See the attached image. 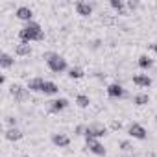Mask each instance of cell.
<instances>
[{
    "mask_svg": "<svg viewBox=\"0 0 157 157\" xmlns=\"http://www.w3.org/2000/svg\"><path fill=\"white\" fill-rule=\"evenodd\" d=\"M68 78H72V80H80V78H83V70L80 67H72L68 70Z\"/></svg>",
    "mask_w": 157,
    "mask_h": 157,
    "instance_id": "cell-18",
    "label": "cell"
},
{
    "mask_svg": "<svg viewBox=\"0 0 157 157\" xmlns=\"http://www.w3.org/2000/svg\"><path fill=\"white\" fill-rule=\"evenodd\" d=\"M76 11L82 17H89V15H93V6L87 2H76Z\"/></svg>",
    "mask_w": 157,
    "mask_h": 157,
    "instance_id": "cell-11",
    "label": "cell"
},
{
    "mask_svg": "<svg viewBox=\"0 0 157 157\" xmlns=\"http://www.w3.org/2000/svg\"><path fill=\"white\" fill-rule=\"evenodd\" d=\"M107 96L109 98H124L126 96V91L120 83H111L107 87Z\"/></svg>",
    "mask_w": 157,
    "mask_h": 157,
    "instance_id": "cell-6",
    "label": "cell"
},
{
    "mask_svg": "<svg viewBox=\"0 0 157 157\" xmlns=\"http://www.w3.org/2000/svg\"><path fill=\"white\" fill-rule=\"evenodd\" d=\"M15 54H17V56H30V54H32L30 43H19V44L15 46Z\"/></svg>",
    "mask_w": 157,
    "mask_h": 157,
    "instance_id": "cell-15",
    "label": "cell"
},
{
    "mask_svg": "<svg viewBox=\"0 0 157 157\" xmlns=\"http://www.w3.org/2000/svg\"><path fill=\"white\" fill-rule=\"evenodd\" d=\"M6 122H8L11 128H15V122H17V120H15V117H8V118H6Z\"/></svg>",
    "mask_w": 157,
    "mask_h": 157,
    "instance_id": "cell-24",
    "label": "cell"
},
{
    "mask_svg": "<svg viewBox=\"0 0 157 157\" xmlns=\"http://www.w3.org/2000/svg\"><path fill=\"white\" fill-rule=\"evenodd\" d=\"M151 50H153V52L157 54V43H153V44H151Z\"/></svg>",
    "mask_w": 157,
    "mask_h": 157,
    "instance_id": "cell-28",
    "label": "cell"
},
{
    "mask_svg": "<svg viewBox=\"0 0 157 157\" xmlns=\"http://www.w3.org/2000/svg\"><path fill=\"white\" fill-rule=\"evenodd\" d=\"M4 137H6V140L15 142V140H21V139H22V131L17 129V128H10V129L4 133Z\"/></svg>",
    "mask_w": 157,
    "mask_h": 157,
    "instance_id": "cell-14",
    "label": "cell"
},
{
    "mask_svg": "<svg viewBox=\"0 0 157 157\" xmlns=\"http://www.w3.org/2000/svg\"><path fill=\"white\" fill-rule=\"evenodd\" d=\"M19 37H21V43H32V41H43L44 33L41 30V24L32 21L19 32Z\"/></svg>",
    "mask_w": 157,
    "mask_h": 157,
    "instance_id": "cell-1",
    "label": "cell"
},
{
    "mask_svg": "<svg viewBox=\"0 0 157 157\" xmlns=\"http://www.w3.org/2000/svg\"><path fill=\"white\" fill-rule=\"evenodd\" d=\"M44 82H46V80H43V78H33V80L28 82V87H26V89L32 91V93H43Z\"/></svg>",
    "mask_w": 157,
    "mask_h": 157,
    "instance_id": "cell-9",
    "label": "cell"
},
{
    "mask_svg": "<svg viewBox=\"0 0 157 157\" xmlns=\"http://www.w3.org/2000/svg\"><path fill=\"white\" fill-rule=\"evenodd\" d=\"M24 157H30V155H24Z\"/></svg>",
    "mask_w": 157,
    "mask_h": 157,
    "instance_id": "cell-30",
    "label": "cell"
},
{
    "mask_svg": "<svg viewBox=\"0 0 157 157\" xmlns=\"http://www.w3.org/2000/svg\"><path fill=\"white\" fill-rule=\"evenodd\" d=\"M133 104L135 105H146V104H150V96L148 94H137L133 98Z\"/></svg>",
    "mask_w": 157,
    "mask_h": 157,
    "instance_id": "cell-19",
    "label": "cell"
},
{
    "mask_svg": "<svg viewBox=\"0 0 157 157\" xmlns=\"http://www.w3.org/2000/svg\"><path fill=\"white\" fill-rule=\"evenodd\" d=\"M111 128H113V129H120L122 124H120V122H111Z\"/></svg>",
    "mask_w": 157,
    "mask_h": 157,
    "instance_id": "cell-27",
    "label": "cell"
},
{
    "mask_svg": "<svg viewBox=\"0 0 157 157\" xmlns=\"http://www.w3.org/2000/svg\"><path fill=\"white\" fill-rule=\"evenodd\" d=\"M155 122H157V115H155Z\"/></svg>",
    "mask_w": 157,
    "mask_h": 157,
    "instance_id": "cell-29",
    "label": "cell"
},
{
    "mask_svg": "<svg viewBox=\"0 0 157 157\" xmlns=\"http://www.w3.org/2000/svg\"><path fill=\"white\" fill-rule=\"evenodd\" d=\"M109 4H111V8L117 10L120 15H124V2H122V0H111Z\"/></svg>",
    "mask_w": 157,
    "mask_h": 157,
    "instance_id": "cell-22",
    "label": "cell"
},
{
    "mask_svg": "<svg viewBox=\"0 0 157 157\" xmlns=\"http://www.w3.org/2000/svg\"><path fill=\"white\" fill-rule=\"evenodd\" d=\"M76 104L80 105V107H89L91 100H89V96H85V94H78V98H76Z\"/></svg>",
    "mask_w": 157,
    "mask_h": 157,
    "instance_id": "cell-20",
    "label": "cell"
},
{
    "mask_svg": "<svg viewBox=\"0 0 157 157\" xmlns=\"http://www.w3.org/2000/svg\"><path fill=\"white\" fill-rule=\"evenodd\" d=\"M133 83L137 87H150L151 85V78L146 76V74H137V76H133Z\"/></svg>",
    "mask_w": 157,
    "mask_h": 157,
    "instance_id": "cell-13",
    "label": "cell"
},
{
    "mask_svg": "<svg viewBox=\"0 0 157 157\" xmlns=\"http://www.w3.org/2000/svg\"><path fill=\"white\" fill-rule=\"evenodd\" d=\"M87 148L94 153V155H105V148L98 139H87Z\"/></svg>",
    "mask_w": 157,
    "mask_h": 157,
    "instance_id": "cell-5",
    "label": "cell"
},
{
    "mask_svg": "<svg viewBox=\"0 0 157 157\" xmlns=\"http://www.w3.org/2000/svg\"><path fill=\"white\" fill-rule=\"evenodd\" d=\"M44 57H46V65H48V68L52 72H57L59 74V72L67 70V59L65 57H61L57 54H52V52L44 54Z\"/></svg>",
    "mask_w": 157,
    "mask_h": 157,
    "instance_id": "cell-2",
    "label": "cell"
},
{
    "mask_svg": "<svg viewBox=\"0 0 157 157\" xmlns=\"http://www.w3.org/2000/svg\"><path fill=\"white\" fill-rule=\"evenodd\" d=\"M128 6H129V10H135V8L139 6V2H133V0H129V2H128Z\"/></svg>",
    "mask_w": 157,
    "mask_h": 157,
    "instance_id": "cell-26",
    "label": "cell"
},
{
    "mask_svg": "<svg viewBox=\"0 0 157 157\" xmlns=\"http://www.w3.org/2000/svg\"><path fill=\"white\" fill-rule=\"evenodd\" d=\"M128 131H129V137H133V139H137V140H144V139L148 137L146 129H144L140 124H131Z\"/></svg>",
    "mask_w": 157,
    "mask_h": 157,
    "instance_id": "cell-4",
    "label": "cell"
},
{
    "mask_svg": "<svg viewBox=\"0 0 157 157\" xmlns=\"http://www.w3.org/2000/svg\"><path fill=\"white\" fill-rule=\"evenodd\" d=\"M151 65H153V61H151L148 56H140V57H139V67H140V68H150Z\"/></svg>",
    "mask_w": 157,
    "mask_h": 157,
    "instance_id": "cell-21",
    "label": "cell"
},
{
    "mask_svg": "<svg viewBox=\"0 0 157 157\" xmlns=\"http://www.w3.org/2000/svg\"><path fill=\"white\" fill-rule=\"evenodd\" d=\"M107 135V128L102 124H93L85 128V139H102Z\"/></svg>",
    "mask_w": 157,
    "mask_h": 157,
    "instance_id": "cell-3",
    "label": "cell"
},
{
    "mask_svg": "<svg viewBox=\"0 0 157 157\" xmlns=\"http://www.w3.org/2000/svg\"><path fill=\"white\" fill-rule=\"evenodd\" d=\"M83 131H85V128H83V126H78V128H76V133H78V135H85Z\"/></svg>",
    "mask_w": 157,
    "mask_h": 157,
    "instance_id": "cell-25",
    "label": "cell"
},
{
    "mask_svg": "<svg viewBox=\"0 0 157 157\" xmlns=\"http://www.w3.org/2000/svg\"><path fill=\"white\" fill-rule=\"evenodd\" d=\"M11 65H13V57L4 52L2 56H0V67H2V68H10Z\"/></svg>",
    "mask_w": 157,
    "mask_h": 157,
    "instance_id": "cell-17",
    "label": "cell"
},
{
    "mask_svg": "<svg viewBox=\"0 0 157 157\" xmlns=\"http://www.w3.org/2000/svg\"><path fill=\"white\" fill-rule=\"evenodd\" d=\"M11 94H13V98H15L17 102H24V100L30 96V91L24 89V87H21V85H13V87H11Z\"/></svg>",
    "mask_w": 157,
    "mask_h": 157,
    "instance_id": "cell-8",
    "label": "cell"
},
{
    "mask_svg": "<svg viewBox=\"0 0 157 157\" xmlns=\"http://www.w3.org/2000/svg\"><path fill=\"white\" fill-rule=\"evenodd\" d=\"M57 91H59V87L54 82H44V87H43L44 94H57Z\"/></svg>",
    "mask_w": 157,
    "mask_h": 157,
    "instance_id": "cell-16",
    "label": "cell"
},
{
    "mask_svg": "<svg viewBox=\"0 0 157 157\" xmlns=\"http://www.w3.org/2000/svg\"><path fill=\"white\" fill-rule=\"evenodd\" d=\"M120 148H122L124 151H128V150H131V144H129L128 140H122V142H120Z\"/></svg>",
    "mask_w": 157,
    "mask_h": 157,
    "instance_id": "cell-23",
    "label": "cell"
},
{
    "mask_svg": "<svg viewBox=\"0 0 157 157\" xmlns=\"http://www.w3.org/2000/svg\"><path fill=\"white\" fill-rule=\"evenodd\" d=\"M67 107H68V100L67 98H57V100L50 102V111L52 113H59V111H63Z\"/></svg>",
    "mask_w": 157,
    "mask_h": 157,
    "instance_id": "cell-10",
    "label": "cell"
},
{
    "mask_svg": "<svg viewBox=\"0 0 157 157\" xmlns=\"http://www.w3.org/2000/svg\"><path fill=\"white\" fill-rule=\"evenodd\" d=\"M52 142H54L56 146H59V148H65V146L70 144V139H68L65 133H54V135H52Z\"/></svg>",
    "mask_w": 157,
    "mask_h": 157,
    "instance_id": "cell-12",
    "label": "cell"
},
{
    "mask_svg": "<svg viewBox=\"0 0 157 157\" xmlns=\"http://www.w3.org/2000/svg\"><path fill=\"white\" fill-rule=\"evenodd\" d=\"M15 15H17V19H19V21H24V22H32L33 11H32L28 6H21V8H17Z\"/></svg>",
    "mask_w": 157,
    "mask_h": 157,
    "instance_id": "cell-7",
    "label": "cell"
}]
</instances>
